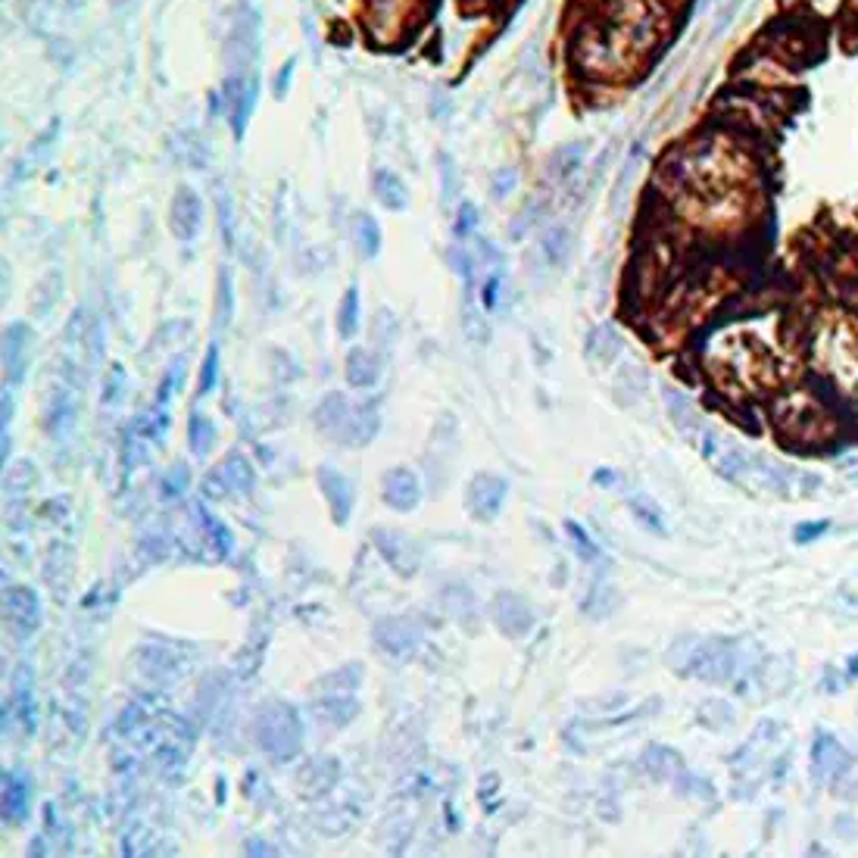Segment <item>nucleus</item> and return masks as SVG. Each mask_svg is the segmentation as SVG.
<instances>
[{
    "label": "nucleus",
    "mask_w": 858,
    "mask_h": 858,
    "mask_svg": "<svg viewBox=\"0 0 858 858\" xmlns=\"http://www.w3.org/2000/svg\"><path fill=\"white\" fill-rule=\"evenodd\" d=\"M706 372L731 400H752L780 384V359L759 331L734 325L712 334L706 347Z\"/></svg>",
    "instance_id": "obj_1"
},
{
    "label": "nucleus",
    "mask_w": 858,
    "mask_h": 858,
    "mask_svg": "<svg viewBox=\"0 0 858 858\" xmlns=\"http://www.w3.org/2000/svg\"><path fill=\"white\" fill-rule=\"evenodd\" d=\"M805 353L830 400L858 412V316L830 309L805 328Z\"/></svg>",
    "instance_id": "obj_2"
},
{
    "label": "nucleus",
    "mask_w": 858,
    "mask_h": 858,
    "mask_svg": "<svg viewBox=\"0 0 858 858\" xmlns=\"http://www.w3.org/2000/svg\"><path fill=\"white\" fill-rule=\"evenodd\" d=\"M771 422L790 447H824L837 437L834 403L805 387H793L771 403Z\"/></svg>",
    "instance_id": "obj_3"
},
{
    "label": "nucleus",
    "mask_w": 858,
    "mask_h": 858,
    "mask_svg": "<svg viewBox=\"0 0 858 858\" xmlns=\"http://www.w3.org/2000/svg\"><path fill=\"white\" fill-rule=\"evenodd\" d=\"M259 35H263V16H259V10L250 0H241L225 35V63L234 75H244L256 63Z\"/></svg>",
    "instance_id": "obj_4"
},
{
    "label": "nucleus",
    "mask_w": 858,
    "mask_h": 858,
    "mask_svg": "<svg viewBox=\"0 0 858 858\" xmlns=\"http://www.w3.org/2000/svg\"><path fill=\"white\" fill-rule=\"evenodd\" d=\"M228 116H231V132L234 138H244L247 132V122L256 110V100H259V78L256 75H231L228 85Z\"/></svg>",
    "instance_id": "obj_5"
},
{
    "label": "nucleus",
    "mask_w": 858,
    "mask_h": 858,
    "mask_svg": "<svg viewBox=\"0 0 858 858\" xmlns=\"http://www.w3.org/2000/svg\"><path fill=\"white\" fill-rule=\"evenodd\" d=\"M852 756L843 749V743L827 734V731H818L815 734V743H812V771L818 780H824V784H834V780L849 768Z\"/></svg>",
    "instance_id": "obj_6"
},
{
    "label": "nucleus",
    "mask_w": 858,
    "mask_h": 858,
    "mask_svg": "<svg viewBox=\"0 0 858 858\" xmlns=\"http://www.w3.org/2000/svg\"><path fill=\"white\" fill-rule=\"evenodd\" d=\"M169 225L175 231V238L181 241H191L200 234L203 225V203L191 188H178L175 200H172V210H169Z\"/></svg>",
    "instance_id": "obj_7"
},
{
    "label": "nucleus",
    "mask_w": 858,
    "mask_h": 858,
    "mask_svg": "<svg viewBox=\"0 0 858 858\" xmlns=\"http://www.w3.org/2000/svg\"><path fill=\"white\" fill-rule=\"evenodd\" d=\"M587 150L590 144L587 141H568L562 147L553 150V156L546 160V172H550L556 181H571L587 163Z\"/></svg>",
    "instance_id": "obj_8"
},
{
    "label": "nucleus",
    "mask_w": 858,
    "mask_h": 858,
    "mask_svg": "<svg viewBox=\"0 0 858 858\" xmlns=\"http://www.w3.org/2000/svg\"><path fill=\"white\" fill-rule=\"evenodd\" d=\"M372 188H375V197L387 206V210L400 213V210H406V206H409V191H406L403 178H400L397 172L378 169V172H375V181H372Z\"/></svg>",
    "instance_id": "obj_9"
},
{
    "label": "nucleus",
    "mask_w": 858,
    "mask_h": 858,
    "mask_svg": "<svg viewBox=\"0 0 858 858\" xmlns=\"http://www.w3.org/2000/svg\"><path fill=\"white\" fill-rule=\"evenodd\" d=\"M543 256L550 259L553 266H568L571 250H575V234H571L568 225H550L543 231Z\"/></svg>",
    "instance_id": "obj_10"
},
{
    "label": "nucleus",
    "mask_w": 858,
    "mask_h": 858,
    "mask_svg": "<svg viewBox=\"0 0 858 858\" xmlns=\"http://www.w3.org/2000/svg\"><path fill=\"white\" fill-rule=\"evenodd\" d=\"M29 812V784L19 771H7L4 777V815L7 821H22Z\"/></svg>",
    "instance_id": "obj_11"
},
{
    "label": "nucleus",
    "mask_w": 858,
    "mask_h": 858,
    "mask_svg": "<svg viewBox=\"0 0 858 858\" xmlns=\"http://www.w3.org/2000/svg\"><path fill=\"white\" fill-rule=\"evenodd\" d=\"M406 0H369V29H397Z\"/></svg>",
    "instance_id": "obj_12"
},
{
    "label": "nucleus",
    "mask_w": 858,
    "mask_h": 858,
    "mask_svg": "<svg viewBox=\"0 0 858 858\" xmlns=\"http://www.w3.org/2000/svg\"><path fill=\"white\" fill-rule=\"evenodd\" d=\"M743 7H746V0H718L715 16H712V32H709V38H712V41H721L724 35H731V29H734L737 19H740V13H743Z\"/></svg>",
    "instance_id": "obj_13"
},
{
    "label": "nucleus",
    "mask_w": 858,
    "mask_h": 858,
    "mask_svg": "<svg viewBox=\"0 0 858 858\" xmlns=\"http://www.w3.org/2000/svg\"><path fill=\"white\" fill-rule=\"evenodd\" d=\"M29 347V328L25 325H13L7 331V369L13 372V378H22V366H25V350Z\"/></svg>",
    "instance_id": "obj_14"
},
{
    "label": "nucleus",
    "mask_w": 858,
    "mask_h": 858,
    "mask_svg": "<svg viewBox=\"0 0 858 858\" xmlns=\"http://www.w3.org/2000/svg\"><path fill=\"white\" fill-rule=\"evenodd\" d=\"M337 325H341L344 337L356 334V328H359V291L356 288H347V294L341 300V309H337Z\"/></svg>",
    "instance_id": "obj_15"
},
{
    "label": "nucleus",
    "mask_w": 858,
    "mask_h": 858,
    "mask_svg": "<svg viewBox=\"0 0 858 858\" xmlns=\"http://www.w3.org/2000/svg\"><path fill=\"white\" fill-rule=\"evenodd\" d=\"M356 241H359V250L366 253L369 259L381 250V231H378V225H375L372 216H359V222H356Z\"/></svg>",
    "instance_id": "obj_16"
},
{
    "label": "nucleus",
    "mask_w": 858,
    "mask_h": 858,
    "mask_svg": "<svg viewBox=\"0 0 858 858\" xmlns=\"http://www.w3.org/2000/svg\"><path fill=\"white\" fill-rule=\"evenodd\" d=\"M378 375V366L369 359L366 350H353L350 353V381L353 384H372Z\"/></svg>",
    "instance_id": "obj_17"
},
{
    "label": "nucleus",
    "mask_w": 858,
    "mask_h": 858,
    "mask_svg": "<svg viewBox=\"0 0 858 858\" xmlns=\"http://www.w3.org/2000/svg\"><path fill=\"white\" fill-rule=\"evenodd\" d=\"M631 509H634V515L640 518V522L646 525V528H653V531H665V525H662V512L649 503L646 497H637V500H631Z\"/></svg>",
    "instance_id": "obj_18"
},
{
    "label": "nucleus",
    "mask_w": 858,
    "mask_h": 858,
    "mask_svg": "<svg viewBox=\"0 0 858 858\" xmlns=\"http://www.w3.org/2000/svg\"><path fill=\"white\" fill-rule=\"evenodd\" d=\"M830 787H834V793H840L843 799H858V762L852 759L849 768Z\"/></svg>",
    "instance_id": "obj_19"
},
{
    "label": "nucleus",
    "mask_w": 858,
    "mask_h": 858,
    "mask_svg": "<svg viewBox=\"0 0 858 858\" xmlns=\"http://www.w3.org/2000/svg\"><path fill=\"white\" fill-rule=\"evenodd\" d=\"M216 372H219V350L210 347V353H206L203 359V375H200V394H206V390L216 387Z\"/></svg>",
    "instance_id": "obj_20"
},
{
    "label": "nucleus",
    "mask_w": 858,
    "mask_h": 858,
    "mask_svg": "<svg viewBox=\"0 0 858 858\" xmlns=\"http://www.w3.org/2000/svg\"><path fill=\"white\" fill-rule=\"evenodd\" d=\"M827 531H830V522H827V518H821V522H802V525L793 531V540H796V543H812V540L824 537Z\"/></svg>",
    "instance_id": "obj_21"
},
{
    "label": "nucleus",
    "mask_w": 858,
    "mask_h": 858,
    "mask_svg": "<svg viewBox=\"0 0 858 858\" xmlns=\"http://www.w3.org/2000/svg\"><path fill=\"white\" fill-rule=\"evenodd\" d=\"M475 225H478V210H475V203H459V216H456V234L459 238H465V234H472L475 231Z\"/></svg>",
    "instance_id": "obj_22"
},
{
    "label": "nucleus",
    "mask_w": 858,
    "mask_h": 858,
    "mask_svg": "<svg viewBox=\"0 0 858 858\" xmlns=\"http://www.w3.org/2000/svg\"><path fill=\"white\" fill-rule=\"evenodd\" d=\"M568 534H571V540L578 543V553L584 556V559H596L600 553H596V546H593V540L587 537V531H581V525H575V522H568Z\"/></svg>",
    "instance_id": "obj_23"
},
{
    "label": "nucleus",
    "mask_w": 858,
    "mask_h": 858,
    "mask_svg": "<svg viewBox=\"0 0 858 858\" xmlns=\"http://www.w3.org/2000/svg\"><path fill=\"white\" fill-rule=\"evenodd\" d=\"M500 284H503V278L493 272V275H487V281H484V288H481V303L487 306V309H493L497 306V297H500Z\"/></svg>",
    "instance_id": "obj_24"
},
{
    "label": "nucleus",
    "mask_w": 858,
    "mask_h": 858,
    "mask_svg": "<svg viewBox=\"0 0 858 858\" xmlns=\"http://www.w3.org/2000/svg\"><path fill=\"white\" fill-rule=\"evenodd\" d=\"M231 316V284H228V275L222 272L219 278V325H225Z\"/></svg>",
    "instance_id": "obj_25"
},
{
    "label": "nucleus",
    "mask_w": 858,
    "mask_h": 858,
    "mask_svg": "<svg viewBox=\"0 0 858 858\" xmlns=\"http://www.w3.org/2000/svg\"><path fill=\"white\" fill-rule=\"evenodd\" d=\"M294 69H297V63H294V60H288V63H284V66L278 69V78H275V97H278V100H281L284 94H288Z\"/></svg>",
    "instance_id": "obj_26"
},
{
    "label": "nucleus",
    "mask_w": 858,
    "mask_h": 858,
    "mask_svg": "<svg viewBox=\"0 0 858 858\" xmlns=\"http://www.w3.org/2000/svg\"><path fill=\"white\" fill-rule=\"evenodd\" d=\"M512 188H515V169H503V172L497 175V181H493V194L506 197Z\"/></svg>",
    "instance_id": "obj_27"
},
{
    "label": "nucleus",
    "mask_w": 858,
    "mask_h": 858,
    "mask_svg": "<svg viewBox=\"0 0 858 858\" xmlns=\"http://www.w3.org/2000/svg\"><path fill=\"white\" fill-rule=\"evenodd\" d=\"M846 678H849V681H852V678H858V656L849 662V674H846Z\"/></svg>",
    "instance_id": "obj_28"
}]
</instances>
